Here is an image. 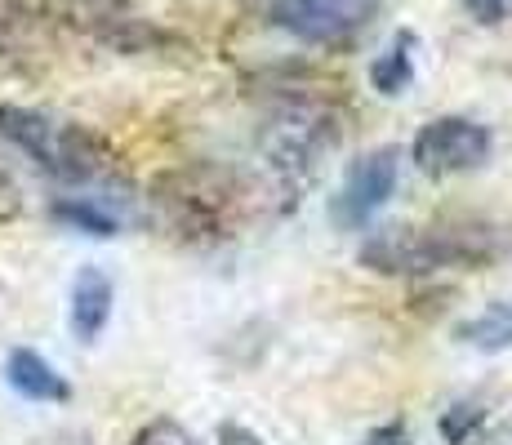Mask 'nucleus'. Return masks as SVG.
I'll return each mask as SVG.
<instances>
[{
	"label": "nucleus",
	"mask_w": 512,
	"mask_h": 445,
	"mask_svg": "<svg viewBox=\"0 0 512 445\" xmlns=\"http://www.w3.org/2000/svg\"><path fill=\"white\" fill-rule=\"evenodd\" d=\"M147 201H152L165 232L192 245L228 241L250 214H263L272 205L268 183H254L250 174L214 161H196L183 165V170L161 174Z\"/></svg>",
	"instance_id": "obj_1"
},
{
	"label": "nucleus",
	"mask_w": 512,
	"mask_h": 445,
	"mask_svg": "<svg viewBox=\"0 0 512 445\" xmlns=\"http://www.w3.org/2000/svg\"><path fill=\"white\" fill-rule=\"evenodd\" d=\"M508 250V236L477 219H450L428 227H379L361 241L357 263L379 276H432L446 267H481Z\"/></svg>",
	"instance_id": "obj_2"
},
{
	"label": "nucleus",
	"mask_w": 512,
	"mask_h": 445,
	"mask_svg": "<svg viewBox=\"0 0 512 445\" xmlns=\"http://www.w3.org/2000/svg\"><path fill=\"white\" fill-rule=\"evenodd\" d=\"M0 134L63 183H103L116 170V156L103 134L76 121H54L36 107L0 103Z\"/></svg>",
	"instance_id": "obj_3"
},
{
	"label": "nucleus",
	"mask_w": 512,
	"mask_h": 445,
	"mask_svg": "<svg viewBox=\"0 0 512 445\" xmlns=\"http://www.w3.org/2000/svg\"><path fill=\"white\" fill-rule=\"evenodd\" d=\"M334 143H339V107L321 94H281L259 130L263 165L272 170V183L285 187H299L303 178L317 174Z\"/></svg>",
	"instance_id": "obj_4"
},
{
	"label": "nucleus",
	"mask_w": 512,
	"mask_h": 445,
	"mask_svg": "<svg viewBox=\"0 0 512 445\" xmlns=\"http://www.w3.org/2000/svg\"><path fill=\"white\" fill-rule=\"evenodd\" d=\"M45 27L67 36L94 41L112 54H161V49L179 45L165 27H156L134 0H41L36 5Z\"/></svg>",
	"instance_id": "obj_5"
},
{
	"label": "nucleus",
	"mask_w": 512,
	"mask_h": 445,
	"mask_svg": "<svg viewBox=\"0 0 512 445\" xmlns=\"http://www.w3.org/2000/svg\"><path fill=\"white\" fill-rule=\"evenodd\" d=\"M490 156H495V134H490V125L472 121V116H437L410 143V161L428 178L472 174Z\"/></svg>",
	"instance_id": "obj_6"
},
{
	"label": "nucleus",
	"mask_w": 512,
	"mask_h": 445,
	"mask_svg": "<svg viewBox=\"0 0 512 445\" xmlns=\"http://www.w3.org/2000/svg\"><path fill=\"white\" fill-rule=\"evenodd\" d=\"M397 174H401V152L397 147H374V152H361L357 161L348 165L343 187L330 196V223L339 227V232H357V227H366L374 214L388 205V196L397 192Z\"/></svg>",
	"instance_id": "obj_7"
},
{
	"label": "nucleus",
	"mask_w": 512,
	"mask_h": 445,
	"mask_svg": "<svg viewBox=\"0 0 512 445\" xmlns=\"http://www.w3.org/2000/svg\"><path fill=\"white\" fill-rule=\"evenodd\" d=\"M370 18V0H272L268 5V23L303 45H348Z\"/></svg>",
	"instance_id": "obj_8"
},
{
	"label": "nucleus",
	"mask_w": 512,
	"mask_h": 445,
	"mask_svg": "<svg viewBox=\"0 0 512 445\" xmlns=\"http://www.w3.org/2000/svg\"><path fill=\"white\" fill-rule=\"evenodd\" d=\"M112 303H116V290H112V276L103 267H81L72 276V299H67V325L81 343H94L98 334L107 330L112 321Z\"/></svg>",
	"instance_id": "obj_9"
},
{
	"label": "nucleus",
	"mask_w": 512,
	"mask_h": 445,
	"mask_svg": "<svg viewBox=\"0 0 512 445\" xmlns=\"http://www.w3.org/2000/svg\"><path fill=\"white\" fill-rule=\"evenodd\" d=\"M5 379H9V388H14L18 397H27V401H45V405L72 401V383H67L63 374H58L54 365H49L41 352H32V348H14V352H9Z\"/></svg>",
	"instance_id": "obj_10"
},
{
	"label": "nucleus",
	"mask_w": 512,
	"mask_h": 445,
	"mask_svg": "<svg viewBox=\"0 0 512 445\" xmlns=\"http://www.w3.org/2000/svg\"><path fill=\"white\" fill-rule=\"evenodd\" d=\"M41 14L27 0H0V58L23 67L27 54H36V36H41Z\"/></svg>",
	"instance_id": "obj_11"
},
{
	"label": "nucleus",
	"mask_w": 512,
	"mask_h": 445,
	"mask_svg": "<svg viewBox=\"0 0 512 445\" xmlns=\"http://www.w3.org/2000/svg\"><path fill=\"white\" fill-rule=\"evenodd\" d=\"M415 49H419L415 32H397L388 41V49L370 63V85L379 89L383 98H397L401 89L415 81Z\"/></svg>",
	"instance_id": "obj_12"
},
{
	"label": "nucleus",
	"mask_w": 512,
	"mask_h": 445,
	"mask_svg": "<svg viewBox=\"0 0 512 445\" xmlns=\"http://www.w3.org/2000/svg\"><path fill=\"white\" fill-rule=\"evenodd\" d=\"M54 219L76 227V232H85V236H103V241L121 232V219H116L98 196H67V201H54Z\"/></svg>",
	"instance_id": "obj_13"
},
{
	"label": "nucleus",
	"mask_w": 512,
	"mask_h": 445,
	"mask_svg": "<svg viewBox=\"0 0 512 445\" xmlns=\"http://www.w3.org/2000/svg\"><path fill=\"white\" fill-rule=\"evenodd\" d=\"M459 343H468V348H477V352H508L512 348V308L508 303H495V308L464 321L459 325Z\"/></svg>",
	"instance_id": "obj_14"
},
{
	"label": "nucleus",
	"mask_w": 512,
	"mask_h": 445,
	"mask_svg": "<svg viewBox=\"0 0 512 445\" xmlns=\"http://www.w3.org/2000/svg\"><path fill=\"white\" fill-rule=\"evenodd\" d=\"M486 414L490 410L481 401H455L446 414H441V423H437L441 441H446V445H468L481 428H486Z\"/></svg>",
	"instance_id": "obj_15"
},
{
	"label": "nucleus",
	"mask_w": 512,
	"mask_h": 445,
	"mask_svg": "<svg viewBox=\"0 0 512 445\" xmlns=\"http://www.w3.org/2000/svg\"><path fill=\"white\" fill-rule=\"evenodd\" d=\"M130 445H196V437L174 419H152L130 437Z\"/></svg>",
	"instance_id": "obj_16"
},
{
	"label": "nucleus",
	"mask_w": 512,
	"mask_h": 445,
	"mask_svg": "<svg viewBox=\"0 0 512 445\" xmlns=\"http://www.w3.org/2000/svg\"><path fill=\"white\" fill-rule=\"evenodd\" d=\"M464 9L472 23H481V27H499L512 18V0H464Z\"/></svg>",
	"instance_id": "obj_17"
},
{
	"label": "nucleus",
	"mask_w": 512,
	"mask_h": 445,
	"mask_svg": "<svg viewBox=\"0 0 512 445\" xmlns=\"http://www.w3.org/2000/svg\"><path fill=\"white\" fill-rule=\"evenodd\" d=\"M357 445H410V428L401 419H392V423H379L374 432H366Z\"/></svg>",
	"instance_id": "obj_18"
},
{
	"label": "nucleus",
	"mask_w": 512,
	"mask_h": 445,
	"mask_svg": "<svg viewBox=\"0 0 512 445\" xmlns=\"http://www.w3.org/2000/svg\"><path fill=\"white\" fill-rule=\"evenodd\" d=\"M18 210H23V192H18V183L0 170V223L18 219Z\"/></svg>",
	"instance_id": "obj_19"
},
{
	"label": "nucleus",
	"mask_w": 512,
	"mask_h": 445,
	"mask_svg": "<svg viewBox=\"0 0 512 445\" xmlns=\"http://www.w3.org/2000/svg\"><path fill=\"white\" fill-rule=\"evenodd\" d=\"M219 445H268L254 428L245 423H219Z\"/></svg>",
	"instance_id": "obj_20"
},
{
	"label": "nucleus",
	"mask_w": 512,
	"mask_h": 445,
	"mask_svg": "<svg viewBox=\"0 0 512 445\" xmlns=\"http://www.w3.org/2000/svg\"><path fill=\"white\" fill-rule=\"evenodd\" d=\"M508 308H512V299H508Z\"/></svg>",
	"instance_id": "obj_21"
}]
</instances>
